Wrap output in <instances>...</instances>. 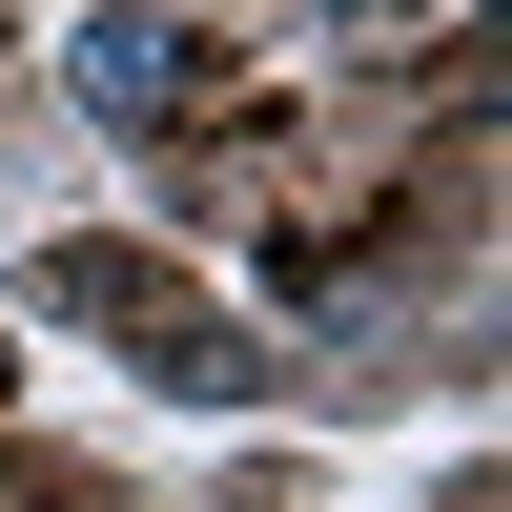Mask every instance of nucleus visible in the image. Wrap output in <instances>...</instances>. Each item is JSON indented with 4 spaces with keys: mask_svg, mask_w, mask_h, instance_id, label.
<instances>
[{
    "mask_svg": "<svg viewBox=\"0 0 512 512\" xmlns=\"http://www.w3.org/2000/svg\"><path fill=\"white\" fill-rule=\"evenodd\" d=\"M328 21H349V41H369V21H410V0H328Z\"/></svg>",
    "mask_w": 512,
    "mask_h": 512,
    "instance_id": "2",
    "label": "nucleus"
},
{
    "mask_svg": "<svg viewBox=\"0 0 512 512\" xmlns=\"http://www.w3.org/2000/svg\"><path fill=\"white\" fill-rule=\"evenodd\" d=\"M185 41H164V21H82V103H103V123H164V103H185Z\"/></svg>",
    "mask_w": 512,
    "mask_h": 512,
    "instance_id": "1",
    "label": "nucleus"
}]
</instances>
